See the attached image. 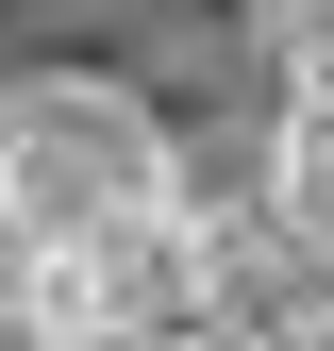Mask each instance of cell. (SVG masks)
Masks as SVG:
<instances>
[{"label":"cell","mask_w":334,"mask_h":351,"mask_svg":"<svg viewBox=\"0 0 334 351\" xmlns=\"http://www.w3.org/2000/svg\"><path fill=\"white\" fill-rule=\"evenodd\" d=\"M184 201V151L117 67H34L0 101V234L34 268H84V251H151V217Z\"/></svg>","instance_id":"obj_1"},{"label":"cell","mask_w":334,"mask_h":351,"mask_svg":"<svg viewBox=\"0 0 334 351\" xmlns=\"http://www.w3.org/2000/svg\"><path fill=\"white\" fill-rule=\"evenodd\" d=\"M268 67H284V117H334V17H268Z\"/></svg>","instance_id":"obj_3"},{"label":"cell","mask_w":334,"mask_h":351,"mask_svg":"<svg viewBox=\"0 0 334 351\" xmlns=\"http://www.w3.org/2000/svg\"><path fill=\"white\" fill-rule=\"evenodd\" d=\"M250 201H268V234L334 268V117H268V167H250Z\"/></svg>","instance_id":"obj_2"}]
</instances>
